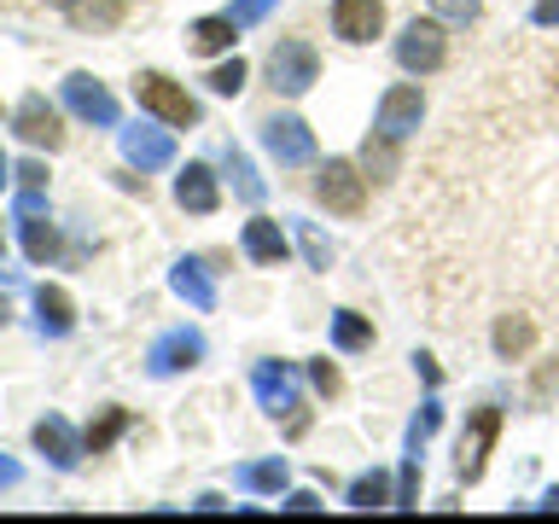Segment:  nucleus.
<instances>
[{
  "instance_id": "f704fd0d",
  "label": "nucleus",
  "mask_w": 559,
  "mask_h": 524,
  "mask_svg": "<svg viewBox=\"0 0 559 524\" xmlns=\"http://www.w3.org/2000/svg\"><path fill=\"white\" fill-rule=\"evenodd\" d=\"M269 7H274V0H234V7H227V17L245 29V24H262V17H269Z\"/></svg>"
},
{
  "instance_id": "412c9836",
  "label": "nucleus",
  "mask_w": 559,
  "mask_h": 524,
  "mask_svg": "<svg viewBox=\"0 0 559 524\" xmlns=\"http://www.w3.org/2000/svg\"><path fill=\"white\" fill-rule=\"evenodd\" d=\"M64 12H70V24H76V29H94V35L122 24V0H70Z\"/></svg>"
},
{
  "instance_id": "1a4fd4ad",
  "label": "nucleus",
  "mask_w": 559,
  "mask_h": 524,
  "mask_svg": "<svg viewBox=\"0 0 559 524\" xmlns=\"http://www.w3.org/2000/svg\"><path fill=\"white\" fill-rule=\"evenodd\" d=\"M262 146H269L274 164L297 169V164H309V157H314V129L304 117H269V122H262Z\"/></svg>"
},
{
  "instance_id": "c9c22d12",
  "label": "nucleus",
  "mask_w": 559,
  "mask_h": 524,
  "mask_svg": "<svg viewBox=\"0 0 559 524\" xmlns=\"http://www.w3.org/2000/svg\"><path fill=\"white\" fill-rule=\"evenodd\" d=\"M12 175H17V181H24V187H47V169L35 164V157H29V164H17Z\"/></svg>"
},
{
  "instance_id": "f8f14e48",
  "label": "nucleus",
  "mask_w": 559,
  "mask_h": 524,
  "mask_svg": "<svg viewBox=\"0 0 559 524\" xmlns=\"http://www.w3.org/2000/svg\"><path fill=\"white\" fill-rule=\"evenodd\" d=\"M12 129H17V140H29V146H47V152H59V146H64L59 111L47 105V94H24V99H17Z\"/></svg>"
},
{
  "instance_id": "bb28decb",
  "label": "nucleus",
  "mask_w": 559,
  "mask_h": 524,
  "mask_svg": "<svg viewBox=\"0 0 559 524\" xmlns=\"http://www.w3.org/2000/svg\"><path fill=\"white\" fill-rule=\"evenodd\" d=\"M391 478L384 472H361L356 484H349V507H361V513H373V507H391Z\"/></svg>"
},
{
  "instance_id": "5701e85b",
  "label": "nucleus",
  "mask_w": 559,
  "mask_h": 524,
  "mask_svg": "<svg viewBox=\"0 0 559 524\" xmlns=\"http://www.w3.org/2000/svg\"><path fill=\"white\" fill-rule=\"evenodd\" d=\"M332 344L356 356V349L373 344V321H367V314H356V309H338V314H332Z\"/></svg>"
},
{
  "instance_id": "c85d7f7f",
  "label": "nucleus",
  "mask_w": 559,
  "mask_h": 524,
  "mask_svg": "<svg viewBox=\"0 0 559 524\" xmlns=\"http://www.w3.org/2000/svg\"><path fill=\"white\" fill-rule=\"evenodd\" d=\"M245 76H251V64H245V59H227V64H216V70H210V94H222V99H234L239 94V87H245Z\"/></svg>"
},
{
  "instance_id": "4be33fe9",
  "label": "nucleus",
  "mask_w": 559,
  "mask_h": 524,
  "mask_svg": "<svg viewBox=\"0 0 559 524\" xmlns=\"http://www.w3.org/2000/svg\"><path fill=\"white\" fill-rule=\"evenodd\" d=\"M129 426H134V414H129V408H105V414L94 419V426H87L82 449H87V454H105V449H111V443H117V437L129 431Z\"/></svg>"
},
{
  "instance_id": "6e6552de",
  "label": "nucleus",
  "mask_w": 559,
  "mask_h": 524,
  "mask_svg": "<svg viewBox=\"0 0 559 524\" xmlns=\"http://www.w3.org/2000/svg\"><path fill=\"white\" fill-rule=\"evenodd\" d=\"M204 332H192V326H175V332H164L152 349H146V373L152 379H175V373H187V367H199L204 361Z\"/></svg>"
},
{
  "instance_id": "0eeeda50",
  "label": "nucleus",
  "mask_w": 559,
  "mask_h": 524,
  "mask_svg": "<svg viewBox=\"0 0 559 524\" xmlns=\"http://www.w3.org/2000/svg\"><path fill=\"white\" fill-rule=\"evenodd\" d=\"M419 122H426V94H419L414 82H396V87H384V99H379V117H373V129L384 140H408Z\"/></svg>"
},
{
  "instance_id": "ea45409f",
  "label": "nucleus",
  "mask_w": 559,
  "mask_h": 524,
  "mask_svg": "<svg viewBox=\"0 0 559 524\" xmlns=\"http://www.w3.org/2000/svg\"><path fill=\"white\" fill-rule=\"evenodd\" d=\"M7 484H17V461H0V489Z\"/></svg>"
},
{
  "instance_id": "dca6fc26",
  "label": "nucleus",
  "mask_w": 559,
  "mask_h": 524,
  "mask_svg": "<svg viewBox=\"0 0 559 524\" xmlns=\"http://www.w3.org/2000/svg\"><path fill=\"white\" fill-rule=\"evenodd\" d=\"M35 326H41V338H70L76 332V303H70L64 286H35Z\"/></svg>"
},
{
  "instance_id": "58836bf2",
  "label": "nucleus",
  "mask_w": 559,
  "mask_h": 524,
  "mask_svg": "<svg viewBox=\"0 0 559 524\" xmlns=\"http://www.w3.org/2000/svg\"><path fill=\"white\" fill-rule=\"evenodd\" d=\"M414 367H419V373H426V384H437V379H443V373H437V361L426 356V349H419V356H414Z\"/></svg>"
},
{
  "instance_id": "b1692460",
  "label": "nucleus",
  "mask_w": 559,
  "mask_h": 524,
  "mask_svg": "<svg viewBox=\"0 0 559 524\" xmlns=\"http://www.w3.org/2000/svg\"><path fill=\"white\" fill-rule=\"evenodd\" d=\"M17 222H24V257L35 262V269L59 257V234H52V222H47V216H17Z\"/></svg>"
},
{
  "instance_id": "f3484780",
  "label": "nucleus",
  "mask_w": 559,
  "mask_h": 524,
  "mask_svg": "<svg viewBox=\"0 0 559 524\" xmlns=\"http://www.w3.org/2000/svg\"><path fill=\"white\" fill-rule=\"evenodd\" d=\"M117 140H122V157H129L134 169H164L175 157V140L164 129H140V122H134V129H122Z\"/></svg>"
},
{
  "instance_id": "473e14b6",
  "label": "nucleus",
  "mask_w": 559,
  "mask_h": 524,
  "mask_svg": "<svg viewBox=\"0 0 559 524\" xmlns=\"http://www.w3.org/2000/svg\"><path fill=\"white\" fill-rule=\"evenodd\" d=\"M297 239H304V257H309V269H326V262H332V245H326L321 234H314L309 222H297Z\"/></svg>"
},
{
  "instance_id": "37998d69",
  "label": "nucleus",
  "mask_w": 559,
  "mask_h": 524,
  "mask_svg": "<svg viewBox=\"0 0 559 524\" xmlns=\"http://www.w3.org/2000/svg\"><path fill=\"white\" fill-rule=\"evenodd\" d=\"M0 326H7V297H0Z\"/></svg>"
},
{
  "instance_id": "4468645a",
  "label": "nucleus",
  "mask_w": 559,
  "mask_h": 524,
  "mask_svg": "<svg viewBox=\"0 0 559 524\" xmlns=\"http://www.w3.org/2000/svg\"><path fill=\"white\" fill-rule=\"evenodd\" d=\"M175 204L192 210V216H216V204H222L216 169H210V164H187L181 175H175Z\"/></svg>"
},
{
  "instance_id": "a19ab883",
  "label": "nucleus",
  "mask_w": 559,
  "mask_h": 524,
  "mask_svg": "<svg viewBox=\"0 0 559 524\" xmlns=\"http://www.w3.org/2000/svg\"><path fill=\"white\" fill-rule=\"evenodd\" d=\"M542 507H559V489H548V496H542Z\"/></svg>"
},
{
  "instance_id": "4c0bfd02",
  "label": "nucleus",
  "mask_w": 559,
  "mask_h": 524,
  "mask_svg": "<svg viewBox=\"0 0 559 524\" xmlns=\"http://www.w3.org/2000/svg\"><path fill=\"white\" fill-rule=\"evenodd\" d=\"M286 507H292V513H314V507H321V496H314V489H297Z\"/></svg>"
},
{
  "instance_id": "aec40b11",
  "label": "nucleus",
  "mask_w": 559,
  "mask_h": 524,
  "mask_svg": "<svg viewBox=\"0 0 559 524\" xmlns=\"http://www.w3.org/2000/svg\"><path fill=\"white\" fill-rule=\"evenodd\" d=\"M234 35H239V24H234L227 12H216V17L187 24V47H192V52H227V47H234Z\"/></svg>"
},
{
  "instance_id": "7ed1b4c3",
  "label": "nucleus",
  "mask_w": 559,
  "mask_h": 524,
  "mask_svg": "<svg viewBox=\"0 0 559 524\" xmlns=\"http://www.w3.org/2000/svg\"><path fill=\"white\" fill-rule=\"evenodd\" d=\"M443 59H449L443 17H414V24L396 35V64L408 70V76H431V70H443Z\"/></svg>"
},
{
  "instance_id": "c03bdc74",
  "label": "nucleus",
  "mask_w": 559,
  "mask_h": 524,
  "mask_svg": "<svg viewBox=\"0 0 559 524\" xmlns=\"http://www.w3.org/2000/svg\"><path fill=\"white\" fill-rule=\"evenodd\" d=\"M47 7H70V0H47Z\"/></svg>"
},
{
  "instance_id": "2f4dec72",
  "label": "nucleus",
  "mask_w": 559,
  "mask_h": 524,
  "mask_svg": "<svg viewBox=\"0 0 559 524\" xmlns=\"http://www.w3.org/2000/svg\"><path fill=\"white\" fill-rule=\"evenodd\" d=\"M484 0H431V17H443V24H472Z\"/></svg>"
},
{
  "instance_id": "79ce46f5",
  "label": "nucleus",
  "mask_w": 559,
  "mask_h": 524,
  "mask_svg": "<svg viewBox=\"0 0 559 524\" xmlns=\"http://www.w3.org/2000/svg\"><path fill=\"white\" fill-rule=\"evenodd\" d=\"M7 175H12V169H7V157H0V187H7Z\"/></svg>"
},
{
  "instance_id": "393cba45",
  "label": "nucleus",
  "mask_w": 559,
  "mask_h": 524,
  "mask_svg": "<svg viewBox=\"0 0 559 524\" xmlns=\"http://www.w3.org/2000/svg\"><path fill=\"white\" fill-rule=\"evenodd\" d=\"M286 478H292V466L280 461V454H274V461H257V466H239V484L257 489V496H280Z\"/></svg>"
},
{
  "instance_id": "cd10ccee",
  "label": "nucleus",
  "mask_w": 559,
  "mask_h": 524,
  "mask_svg": "<svg viewBox=\"0 0 559 524\" xmlns=\"http://www.w3.org/2000/svg\"><path fill=\"white\" fill-rule=\"evenodd\" d=\"M361 164H367L373 181H391V175H396V140H384L373 129V134H367V146H361Z\"/></svg>"
},
{
  "instance_id": "c756f323",
  "label": "nucleus",
  "mask_w": 559,
  "mask_h": 524,
  "mask_svg": "<svg viewBox=\"0 0 559 524\" xmlns=\"http://www.w3.org/2000/svg\"><path fill=\"white\" fill-rule=\"evenodd\" d=\"M437 426H443V408H437V396H426V408H419V414H414V426H408V454L426 449V437H431Z\"/></svg>"
},
{
  "instance_id": "6ab92c4d",
  "label": "nucleus",
  "mask_w": 559,
  "mask_h": 524,
  "mask_svg": "<svg viewBox=\"0 0 559 524\" xmlns=\"http://www.w3.org/2000/svg\"><path fill=\"white\" fill-rule=\"evenodd\" d=\"M489 344H496L501 361H524V356H531V344H536L531 314H501V321H496V338H489Z\"/></svg>"
},
{
  "instance_id": "72a5a7b5",
  "label": "nucleus",
  "mask_w": 559,
  "mask_h": 524,
  "mask_svg": "<svg viewBox=\"0 0 559 524\" xmlns=\"http://www.w3.org/2000/svg\"><path fill=\"white\" fill-rule=\"evenodd\" d=\"M309 384H314V391H321V396H338V391H344L338 367H332L326 356H321V361H309Z\"/></svg>"
},
{
  "instance_id": "7c9ffc66",
  "label": "nucleus",
  "mask_w": 559,
  "mask_h": 524,
  "mask_svg": "<svg viewBox=\"0 0 559 524\" xmlns=\"http://www.w3.org/2000/svg\"><path fill=\"white\" fill-rule=\"evenodd\" d=\"M391 507H419V454H408L396 472V501Z\"/></svg>"
},
{
  "instance_id": "f03ea898",
  "label": "nucleus",
  "mask_w": 559,
  "mask_h": 524,
  "mask_svg": "<svg viewBox=\"0 0 559 524\" xmlns=\"http://www.w3.org/2000/svg\"><path fill=\"white\" fill-rule=\"evenodd\" d=\"M251 384H257L262 414L286 419V431H292V437H304V431H309V414H297V408H304V396H297V379H292V367H286V361H257Z\"/></svg>"
},
{
  "instance_id": "e433bc0d",
  "label": "nucleus",
  "mask_w": 559,
  "mask_h": 524,
  "mask_svg": "<svg viewBox=\"0 0 559 524\" xmlns=\"http://www.w3.org/2000/svg\"><path fill=\"white\" fill-rule=\"evenodd\" d=\"M531 17H536L542 29H554V24H559V0H536V12H531Z\"/></svg>"
},
{
  "instance_id": "f257e3e1",
  "label": "nucleus",
  "mask_w": 559,
  "mask_h": 524,
  "mask_svg": "<svg viewBox=\"0 0 559 524\" xmlns=\"http://www.w3.org/2000/svg\"><path fill=\"white\" fill-rule=\"evenodd\" d=\"M134 99H140V111H152L164 129H199V122H204L199 99H192L181 82H169L164 70H140V76H134Z\"/></svg>"
},
{
  "instance_id": "9d476101",
  "label": "nucleus",
  "mask_w": 559,
  "mask_h": 524,
  "mask_svg": "<svg viewBox=\"0 0 559 524\" xmlns=\"http://www.w3.org/2000/svg\"><path fill=\"white\" fill-rule=\"evenodd\" d=\"M64 105H70L82 122H94V129H117V99H111V87L94 82L87 70L64 76Z\"/></svg>"
},
{
  "instance_id": "a211bd4d",
  "label": "nucleus",
  "mask_w": 559,
  "mask_h": 524,
  "mask_svg": "<svg viewBox=\"0 0 559 524\" xmlns=\"http://www.w3.org/2000/svg\"><path fill=\"white\" fill-rule=\"evenodd\" d=\"M239 245H245V257L251 262H262V269H280L286 262V234H280V222H269V216H251L245 222V234H239Z\"/></svg>"
},
{
  "instance_id": "2eb2a0df",
  "label": "nucleus",
  "mask_w": 559,
  "mask_h": 524,
  "mask_svg": "<svg viewBox=\"0 0 559 524\" xmlns=\"http://www.w3.org/2000/svg\"><path fill=\"white\" fill-rule=\"evenodd\" d=\"M169 291L187 297V303L199 309V314L216 309V279H210L204 257H181V262H175V269H169Z\"/></svg>"
},
{
  "instance_id": "ddd939ff",
  "label": "nucleus",
  "mask_w": 559,
  "mask_h": 524,
  "mask_svg": "<svg viewBox=\"0 0 559 524\" xmlns=\"http://www.w3.org/2000/svg\"><path fill=\"white\" fill-rule=\"evenodd\" d=\"M29 437H35V449H41V454H47V461L59 466V472H76V466H82V454H87V449H82V437L70 431L59 414L35 419V431H29Z\"/></svg>"
},
{
  "instance_id": "39448f33",
  "label": "nucleus",
  "mask_w": 559,
  "mask_h": 524,
  "mask_svg": "<svg viewBox=\"0 0 559 524\" xmlns=\"http://www.w3.org/2000/svg\"><path fill=\"white\" fill-rule=\"evenodd\" d=\"M496 437H501V408H472V414H466L461 449H454V472H461V484H478V478H484Z\"/></svg>"
},
{
  "instance_id": "a878e982",
  "label": "nucleus",
  "mask_w": 559,
  "mask_h": 524,
  "mask_svg": "<svg viewBox=\"0 0 559 524\" xmlns=\"http://www.w3.org/2000/svg\"><path fill=\"white\" fill-rule=\"evenodd\" d=\"M222 164H227V175H234V192H239V199H245V204H262V192H269V187H262V175L251 169V157H245L239 146H227Z\"/></svg>"
},
{
  "instance_id": "9b49d317",
  "label": "nucleus",
  "mask_w": 559,
  "mask_h": 524,
  "mask_svg": "<svg viewBox=\"0 0 559 524\" xmlns=\"http://www.w3.org/2000/svg\"><path fill=\"white\" fill-rule=\"evenodd\" d=\"M332 35L367 47L373 35H384V0H332Z\"/></svg>"
},
{
  "instance_id": "423d86ee",
  "label": "nucleus",
  "mask_w": 559,
  "mask_h": 524,
  "mask_svg": "<svg viewBox=\"0 0 559 524\" xmlns=\"http://www.w3.org/2000/svg\"><path fill=\"white\" fill-rule=\"evenodd\" d=\"M269 76H274V94H286V99L309 94L314 76H321V52H314L309 41H280L269 52Z\"/></svg>"
},
{
  "instance_id": "a18cd8bd",
  "label": "nucleus",
  "mask_w": 559,
  "mask_h": 524,
  "mask_svg": "<svg viewBox=\"0 0 559 524\" xmlns=\"http://www.w3.org/2000/svg\"><path fill=\"white\" fill-rule=\"evenodd\" d=\"M0 251H7V234H0Z\"/></svg>"
},
{
  "instance_id": "20e7f679",
  "label": "nucleus",
  "mask_w": 559,
  "mask_h": 524,
  "mask_svg": "<svg viewBox=\"0 0 559 524\" xmlns=\"http://www.w3.org/2000/svg\"><path fill=\"white\" fill-rule=\"evenodd\" d=\"M314 199H321L332 216H361V204H367V175L349 164V157H326L321 175H314Z\"/></svg>"
}]
</instances>
